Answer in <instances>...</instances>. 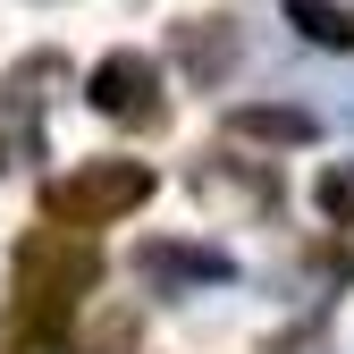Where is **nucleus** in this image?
<instances>
[{"mask_svg":"<svg viewBox=\"0 0 354 354\" xmlns=\"http://www.w3.org/2000/svg\"><path fill=\"white\" fill-rule=\"evenodd\" d=\"M236 136H261V144H313L321 118H313V110H287V102H253V110H236Z\"/></svg>","mask_w":354,"mask_h":354,"instance_id":"obj_8","label":"nucleus"},{"mask_svg":"<svg viewBox=\"0 0 354 354\" xmlns=\"http://www.w3.org/2000/svg\"><path fill=\"white\" fill-rule=\"evenodd\" d=\"M287 26L321 51H354V9H337V0H287Z\"/></svg>","mask_w":354,"mask_h":354,"instance_id":"obj_9","label":"nucleus"},{"mask_svg":"<svg viewBox=\"0 0 354 354\" xmlns=\"http://www.w3.org/2000/svg\"><path fill=\"white\" fill-rule=\"evenodd\" d=\"M313 194H321V219H329V228H346V236H354V160H329Z\"/></svg>","mask_w":354,"mask_h":354,"instance_id":"obj_10","label":"nucleus"},{"mask_svg":"<svg viewBox=\"0 0 354 354\" xmlns=\"http://www.w3.org/2000/svg\"><path fill=\"white\" fill-rule=\"evenodd\" d=\"M93 279H102V253L76 228H34L17 245V313L34 321H68V304L93 295Z\"/></svg>","mask_w":354,"mask_h":354,"instance_id":"obj_1","label":"nucleus"},{"mask_svg":"<svg viewBox=\"0 0 354 354\" xmlns=\"http://www.w3.org/2000/svg\"><path fill=\"white\" fill-rule=\"evenodd\" d=\"M177 68L203 76V84H219V76L236 68V26H228V17H194V26H177Z\"/></svg>","mask_w":354,"mask_h":354,"instance_id":"obj_5","label":"nucleus"},{"mask_svg":"<svg viewBox=\"0 0 354 354\" xmlns=\"http://www.w3.org/2000/svg\"><path fill=\"white\" fill-rule=\"evenodd\" d=\"M194 194H236L253 211H279V169H245V160H194Z\"/></svg>","mask_w":354,"mask_h":354,"instance_id":"obj_6","label":"nucleus"},{"mask_svg":"<svg viewBox=\"0 0 354 354\" xmlns=\"http://www.w3.org/2000/svg\"><path fill=\"white\" fill-rule=\"evenodd\" d=\"M84 102H93L102 118H118V127H152L169 118V102H160V68L144 59V51H110L93 76H84Z\"/></svg>","mask_w":354,"mask_h":354,"instance_id":"obj_3","label":"nucleus"},{"mask_svg":"<svg viewBox=\"0 0 354 354\" xmlns=\"http://www.w3.org/2000/svg\"><path fill=\"white\" fill-rule=\"evenodd\" d=\"M144 270L160 287H219V279H236V261L219 245H144Z\"/></svg>","mask_w":354,"mask_h":354,"instance_id":"obj_4","label":"nucleus"},{"mask_svg":"<svg viewBox=\"0 0 354 354\" xmlns=\"http://www.w3.org/2000/svg\"><path fill=\"white\" fill-rule=\"evenodd\" d=\"M68 68L42 51V59H17L9 68V84H0V110H9V127H17V144H34V118H42V84H59Z\"/></svg>","mask_w":354,"mask_h":354,"instance_id":"obj_7","label":"nucleus"},{"mask_svg":"<svg viewBox=\"0 0 354 354\" xmlns=\"http://www.w3.org/2000/svg\"><path fill=\"white\" fill-rule=\"evenodd\" d=\"M152 203V169L144 160H76L68 177H51V194H42V211L68 219V228H102V219H127Z\"/></svg>","mask_w":354,"mask_h":354,"instance_id":"obj_2","label":"nucleus"}]
</instances>
